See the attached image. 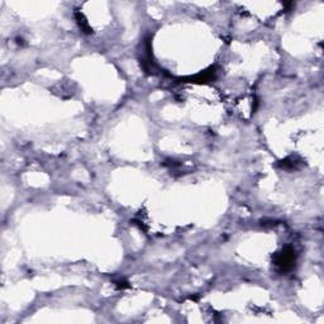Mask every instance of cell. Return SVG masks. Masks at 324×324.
I'll return each mask as SVG.
<instances>
[{
  "label": "cell",
  "instance_id": "obj_1",
  "mask_svg": "<svg viewBox=\"0 0 324 324\" xmlns=\"http://www.w3.org/2000/svg\"><path fill=\"white\" fill-rule=\"evenodd\" d=\"M294 262H295V254L291 248H287L285 249V251H282L281 253L277 256V258H276V265L279 266V267L284 271H287L290 270V268H292Z\"/></svg>",
  "mask_w": 324,
  "mask_h": 324
}]
</instances>
